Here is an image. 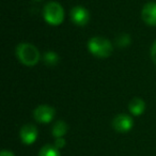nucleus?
<instances>
[{
	"mask_svg": "<svg viewBox=\"0 0 156 156\" xmlns=\"http://www.w3.org/2000/svg\"><path fill=\"white\" fill-rule=\"evenodd\" d=\"M132 43V37L128 33H122L115 40V44L119 47H127Z\"/></svg>",
	"mask_w": 156,
	"mask_h": 156,
	"instance_id": "nucleus-13",
	"label": "nucleus"
},
{
	"mask_svg": "<svg viewBox=\"0 0 156 156\" xmlns=\"http://www.w3.org/2000/svg\"><path fill=\"white\" fill-rule=\"evenodd\" d=\"M88 50L91 55L100 59H106L111 56L113 50L112 43L103 37H93L87 43Z\"/></svg>",
	"mask_w": 156,
	"mask_h": 156,
	"instance_id": "nucleus-2",
	"label": "nucleus"
},
{
	"mask_svg": "<svg viewBox=\"0 0 156 156\" xmlns=\"http://www.w3.org/2000/svg\"><path fill=\"white\" fill-rule=\"evenodd\" d=\"M141 18L150 27H156V2H147L143 5Z\"/></svg>",
	"mask_w": 156,
	"mask_h": 156,
	"instance_id": "nucleus-7",
	"label": "nucleus"
},
{
	"mask_svg": "<svg viewBox=\"0 0 156 156\" xmlns=\"http://www.w3.org/2000/svg\"><path fill=\"white\" fill-rule=\"evenodd\" d=\"M128 110L133 115H141L145 110V102L140 98H135L128 104Z\"/></svg>",
	"mask_w": 156,
	"mask_h": 156,
	"instance_id": "nucleus-9",
	"label": "nucleus"
},
{
	"mask_svg": "<svg viewBox=\"0 0 156 156\" xmlns=\"http://www.w3.org/2000/svg\"><path fill=\"white\" fill-rule=\"evenodd\" d=\"M33 1H35V2H41L42 0H33Z\"/></svg>",
	"mask_w": 156,
	"mask_h": 156,
	"instance_id": "nucleus-17",
	"label": "nucleus"
},
{
	"mask_svg": "<svg viewBox=\"0 0 156 156\" xmlns=\"http://www.w3.org/2000/svg\"><path fill=\"white\" fill-rule=\"evenodd\" d=\"M64 9L57 1H49L43 8L44 20L50 26H59L64 20Z\"/></svg>",
	"mask_w": 156,
	"mask_h": 156,
	"instance_id": "nucleus-3",
	"label": "nucleus"
},
{
	"mask_svg": "<svg viewBox=\"0 0 156 156\" xmlns=\"http://www.w3.org/2000/svg\"><path fill=\"white\" fill-rule=\"evenodd\" d=\"M55 115H56V110L54 107L49 105H40L33 110V118L39 123H49L55 118Z\"/></svg>",
	"mask_w": 156,
	"mask_h": 156,
	"instance_id": "nucleus-5",
	"label": "nucleus"
},
{
	"mask_svg": "<svg viewBox=\"0 0 156 156\" xmlns=\"http://www.w3.org/2000/svg\"><path fill=\"white\" fill-rule=\"evenodd\" d=\"M37 135H39L37 128L33 124H26V125H24L20 133L22 142L27 145L32 144L33 142H35V140L37 139Z\"/></svg>",
	"mask_w": 156,
	"mask_h": 156,
	"instance_id": "nucleus-8",
	"label": "nucleus"
},
{
	"mask_svg": "<svg viewBox=\"0 0 156 156\" xmlns=\"http://www.w3.org/2000/svg\"><path fill=\"white\" fill-rule=\"evenodd\" d=\"M15 54L18 61L26 66H34L41 59V54L37 46L27 42H22L16 46Z\"/></svg>",
	"mask_w": 156,
	"mask_h": 156,
	"instance_id": "nucleus-1",
	"label": "nucleus"
},
{
	"mask_svg": "<svg viewBox=\"0 0 156 156\" xmlns=\"http://www.w3.org/2000/svg\"><path fill=\"white\" fill-rule=\"evenodd\" d=\"M67 130H69L67 124L64 121H62V120H59V121H57L54 124L51 133H52V136L57 139V138H63V136L66 134Z\"/></svg>",
	"mask_w": 156,
	"mask_h": 156,
	"instance_id": "nucleus-10",
	"label": "nucleus"
},
{
	"mask_svg": "<svg viewBox=\"0 0 156 156\" xmlns=\"http://www.w3.org/2000/svg\"><path fill=\"white\" fill-rule=\"evenodd\" d=\"M150 56H151L152 61L156 64V41L152 44L151 50H150Z\"/></svg>",
	"mask_w": 156,
	"mask_h": 156,
	"instance_id": "nucleus-14",
	"label": "nucleus"
},
{
	"mask_svg": "<svg viewBox=\"0 0 156 156\" xmlns=\"http://www.w3.org/2000/svg\"><path fill=\"white\" fill-rule=\"evenodd\" d=\"M55 147H57V149H62L63 147L65 145V140L63 138H57L56 141H55Z\"/></svg>",
	"mask_w": 156,
	"mask_h": 156,
	"instance_id": "nucleus-15",
	"label": "nucleus"
},
{
	"mask_svg": "<svg viewBox=\"0 0 156 156\" xmlns=\"http://www.w3.org/2000/svg\"><path fill=\"white\" fill-rule=\"evenodd\" d=\"M69 17L74 25L78 27H85L90 20V13L83 5H75L69 12Z\"/></svg>",
	"mask_w": 156,
	"mask_h": 156,
	"instance_id": "nucleus-4",
	"label": "nucleus"
},
{
	"mask_svg": "<svg viewBox=\"0 0 156 156\" xmlns=\"http://www.w3.org/2000/svg\"><path fill=\"white\" fill-rule=\"evenodd\" d=\"M111 125L115 132L127 133L134 126V121H133V118L130 115H126V113H120L113 118Z\"/></svg>",
	"mask_w": 156,
	"mask_h": 156,
	"instance_id": "nucleus-6",
	"label": "nucleus"
},
{
	"mask_svg": "<svg viewBox=\"0 0 156 156\" xmlns=\"http://www.w3.org/2000/svg\"><path fill=\"white\" fill-rule=\"evenodd\" d=\"M39 156H60V152L55 145L46 144L40 150Z\"/></svg>",
	"mask_w": 156,
	"mask_h": 156,
	"instance_id": "nucleus-12",
	"label": "nucleus"
},
{
	"mask_svg": "<svg viewBox=\"0 0 156 156\" xmlns=\"http://www.w3.org/2000/svg\"><path fill=\"white\" fill-rule=\"evenodd\" d=\"M0 156H14V154L12 153V152L10 151H2L1 152V154H0Z\"/></svg>",
	"mask_w": 156,
	"mask_h": 156,
	"instance_id": "nucleus-16",
	"label": "nucleus"
},
{
	"mask_svg": "<svg viewBox=\"0 0 156 156\" xmlns=\"http://www.w3.org/2000/svg\"><path fill=\"white\" fill-rule=\"evenodd\" d=\"M43 61L48 66H55V65H57L59 63L60 58H59L57 52L52 51V50H48V51H46L45 54H44Z\"/></svg>",
	"mask_w": 156,
	"mask_h": 156,
	"instance_id": "nucleus-11",
	"label": "nucleus"
}]
</instances>
